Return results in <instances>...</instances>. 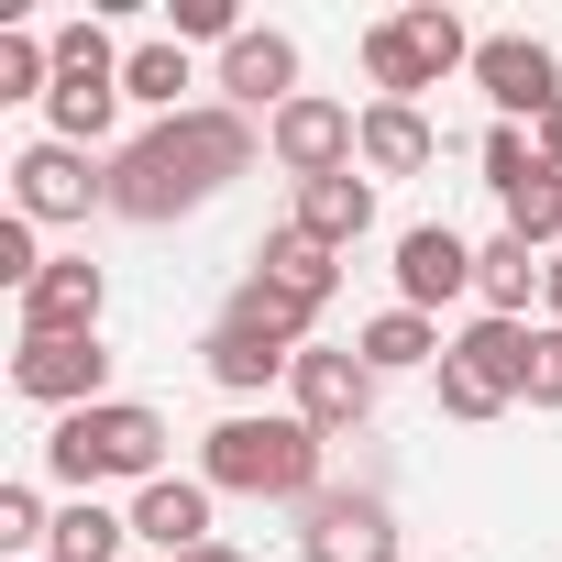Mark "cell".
Listing matches in <instances>:
<instances>
[{
    "mask_svg": "<svg viewBox=\"0 0 562 562\" xmlns=\"http://www.w3.org/2000/svg\"><path fill=\"white\" fill-rule=\"evenodd\" d=\"M0 551H23V562L56 551V507H45V485H0Z\"/></svg>",
    "mask_w": 562,
    "mask_h": 562,
    "instance_id": "cell-27",
    "label": "cell"
},
{
    "mask_svg": "<svg viewBox=\"0 0 562 562\" xmlns=\"http://www.w3.org/2000/svg\"><path fill=\"white\" fill-rule=\"evenodd\" d=\"M199 364H210L221 397H265V386H288V375H299V342H276V331H254V321H210Z\"/></svg>",
    "mask_w": 562,
    "mask_h": 562,
    "instance_id": "cell-16",
    "label": "cell"
},
{
    "mask_svg": "<svg viewBox=\"0 0 562 562\" xmlns=\"http://www.w3.org/2000/svg\"><path fill=\"white\" fill-rule=\"evenodd\" d=\"M529 342H540V321H463V331H452V353H463L485 386H507V397H529Z\"/></svg>",
    "mask_w": 562,
    "mask_h": 562,
    "instance_id": "cell-22",
    "label": "cell"
},
{
    "mask_svg": "<svg viewBox=\"0 0 562 562\" xmlns=\"http://www.w3.org/2000/svg\"><path fill=\"white\" fill-rule=\"evenodd\" d=\"M221 321H254V331H276V342H299V353H310V331H321L310 310H288V299H276V288H254V276H243V288H232V310H221Z\"/></svg>",
    "mask_w": 562,
    "mask_h": 562,
    "instance_id": "cell-28",
    "label": "cell"
},
{
    "mask_svg": "<svg viewBox=\"0 0 562 562\" xmlns=\"http://www.w3.org/2000/svg\"><path fill=\"white\" fill-rule=\"evenodd\" d=\"M353 353H364L375 375H430L452 342H441V321H430V310H375V321L353 331Z\"/></svg>",
    "mask_w": 562,
    "mask_h": 562,
    "instance_id": "cell-20",
    "label": "cell"
},
{
    "mask_svg": "<svg viewBox=\"0 0 562 562\" xmlns=\"http://www.w3.org/2000/svg\"><path fill=\"white\" fill-rule=\"evenodd\" d=\"M45 89H56V34L0 23V100H45Z\"/></svg>",
    "mask_w": 562,
    "mask_h": 562,
    "instance_id": "cell-26",
    "label": "cell"
},
{
    "mask_svg": "<svg viewBox=\"0 0 562 562\" xmlns=\"http://www.w3.org/2000/svg\"><path fill=\"white\" fill-rule=\"evenodd\" d=\"M299 551H310V562H408V551H397V507H386L375 485H321V496L299 507Z\"/></svg>",
    "mask_w": 562,
    "mask_h": 562,
    "instance_id": "cell-7",
    "label": "cell"
},
{
    "mask_svg": "<svg viewBox=\"0 0 562 562\" xmlns=\"http://www.w3.org/2000/svg\"><path fill=\"white\" fill-rule=\"evenodd\" d=\"M177 89H188V45H177V34H155V45H133V56H122V100H144L155 122H177V111H188Z\"/></svg>",
    "mask_w": 562,
    "mask_h": 562,
    "instance_id": "cell-24",
    "label": "cell"
},
{
    "mask_svg": "<svg viewBox=\"0 0 562 562\" xmlns=\"http://www.w3.org/2000/svg\"><path fill=\"white\" fill-rule=\"evenodd\" d=\"M45 474L67 485V496H100V485H155L166 474V419L144 408V397H100V408H78V419H56L45 430Z\"/></svg>",
    "mask_w": 562,
    "mask_h": 562,
    "instance_id": "cell-3",
    "label": "cell"
},
{
    "mask_svg": "<svg viewBox=\"0 0 562 562\" xmlns=\"http://www.w3.org/2000/svg\"><path fill=\"white\" fill-rule=\"evenodd\" d=\"M540 321H551V331H562V254H551V265H540Z\"/></svg>",
    "mask_w": 562,
    "mask_h": 562,
    "instance_id": "cell-34",
    "label": "cell"
},
{
    "mask_svg": "<svg viewBox=\"0 0 562 562\" xmlns=\"http://www.w3.org/2000/svg\"><path fill=\"white\" fill-rule=\"evenodd\" d=\"M254 288H276V299H288V310H331L342 299V254L331 243H310V232H288V221H276L265 243H254Z\"/></svg>",
    "mask_w": 562,
    "mask_h": 562,
    "instance_id": "cell-14",
    "label": "cell"
},
{
    "mask_svg": "<svg viewBox=\"0 0 562 562\" xmlns=\"http://www.w3.org/2000/svg\"><path fill=\"white\" fill-rule=\"evenodd\" d=\"M122 540H133V507L67 496V507H56V551H45V562H122Z\"/></svg>",
    "mask_w": 562,
    "mask_h": 562,
    "instance_id": "cell-23",
    "label": "cell"
},
{
    "mask_svg": "<svg viewBox=\"0 0 562 562\" xmlns=\"http://www.w3.org/2000/svg\"><path fill=\"white\" fill-rule=\"evenodd\" d=\"M474 299V243L452 221H408L397 232V310H452Z\"/></svg>",
    "mask_w": 562,
    "mask_h": 562,
    "instance_id": "cell-13",
    "label": "cell"
},
{
    "mask_svg": "<svg viewBox=\"0 0 562 562\" xmlns=\"http://www.w3.org/2000/svg\"><path fill=\"white\" fill-rule=\"evenodd\" d=\"M12 210H23L34 232L89 221V210H111V166H89L78 144H23V155H12Z\"/></svg>",
    "mask_w": 562,
    "mask_h": 562,
    "instance_id": "cell-9",
    "label": "cell"
},
{
    "mask_svg": "<svg viewBox=\"0 0 562 562\" xmlns=\"http://www.w3.org/2000/svg\"><path fill=\"white\" fill-rule=\"evenodd\" d=\"M100 310H111V276H100L89 254H56L34 288L12 299V321H23V331H100Z\"/></svg>",
    "mask_w": 562,
    "mask_h": 562,
    "instance_id": "cell-15",
    "label": "cell"
},
{
    "mask_svg": "<svg viewBox=\"0 0 562 562\" xmlns=\"http://www.w3.org/2000/svg\"><path fill=\"white\" fill-rule=\"evenodd\" d=\"M529 155H540V166H551V177H562V100H551V111H540V122H529Z\"/></svg>",
    "mask_w": 562,
    "mask_h": 562,
    "instance_id": "cell-33",
    "label": "cell"
},
{
    "mask_svg": "<svg viewBox=\"0 0 562 562\" xmlns=\"http://www.w3.org/2000/svg\"><path fill=\"white\" fill-rule=\"evenodd\" d=\"M254 155H265V133H254L232 100H188L177 122H144V133L111 155V221L166 232V221L210 210L232 177H254Z\"/></svg>",
    "mask_w": 562,
    "mask_h": 562,
    "instance_id": "cell-1",
    "label": "cell"
},
{
    "mask_svg": "<svg viewBox=\"0 0 562 562\" xmlns=\"http://www.w3.org/2000/svg\"><path fill=\"white\" fill-rule=\"evenodd\" d=\"M474 89L496 100V122L529 133V122L562 100V56H551L540 34H485V45H474Z\"/></svg>",
    "mask_w": 562,
    "mask_h": 562,
    "instance_id": "cell-11",
    "label": "cell"
},
{
    "mask_svg": "<svg viewBox=\"0 0 562 562\" xmlns=\"http://www.w3.org/2000/svg\"><path fill=\"white\" fill-rule=\"evenodd\" d=\"M122 56H133V45H111L89 12H78V23H56L45 144H78V155H100V144H111V122H122Z\"/></svg>",
    "mask_w": 562,
    "mask_h": 562,
    "instance_id": "cell-4",
    "label": "cell"
},
{
    "mask_svg": "<svg viewBox=\"0 0 562 562\" xmlns=\"http://www.w3.org/2000/svg\"><path fill=\"white\" fill-rule=\"evenodd\" d=\"M45 265H56V254H34V221H23V210H0V288L23 299L34 276H45Z\"/></svg>",
    "mask_w": 562,
    "mask_h": 562,
    "instance_id": "cell-30",
    "label": "cell"
},
{
    "mask_svg": "<svg viewBox=\"0 0 562 562\" xmlns=\"http://www.w3.org/2000/svg\"><path fill=\"white\" fill-rule=\"evenodd\" d=\"M288 232H310V243L353 254V243L375 232V177H364V166H342V177H310V188H288Z\"/></svg>",
    "mask_w": 562,
    "mask_h": 562,
    "instance_id": "cell-17",
    "label": "cell"
},
{
    "mask_svg": "<svg viewBox=\"0 0 562 562\" xmlns=\"http://www.w3.org/2000/svg\"><path fill=\"white\" fill-rule=\"evenodd\" d=\"M529 177H540V155H529V133H518V122H496V133H485V188L507 199V188H529Z\"/></svg>",
    "mask_w": 562,
    "mask_h": 562,
    "instance_id": "cell-31",
    "label": "cell"
},
{
    "mask_svg": "<svg viewBox=\"0 0 562 562\" xmlns=\"http://www.w3.org/2000/svg\"><path fill=\"white\" fill-rule=\"evenodd\" d=\"M529 408H562V331L540 321V342H529Z\"/></svg>",
    "mask_w": 562,
    "mask_h": 562,
    "instance_id": "cell-32",
    "label": "cell"
},
{
    "mask_svg": "<svg viewBox=\"0 0 562 562\" xmlns=\"http://www.w3.org/2000/svg\"><path fill=\"white\" fill-rule=\"evenodd\" d=\"M430 397H441V419H463V430H485V419H507V408H518V397H507V386H485L463 353H441V364H430Z\"/></svg>",
    "mask_w": 562,
    "mask_h": 562,
    "instance_id": "cell-25",
    "label": "cell"
},
{
    "mask_svg": "<svg viewBox=\"0 0 562 562\" xmlns=\"http://www.w3.org/2000/svg\"><path fill=\"white\" fill-rule=\"evenodd\" d=\"M221 100L243 122H276L299 100V34H276V23H243V45H221Z\"/></svg>",
    "mask_w": 562,
    "mask_h": 562,
    "instance_id": "cell-12",
    "label": "cell"
},
{
    "mask_svg": "<svg viewBox=\"0 0 562 562\" xmlns=\"http://www.w3.org/2000/svg\"><path fill=\"white\" fill-rule=\"evenodd\" d=\"M188 562H243V551H232V540H199V551H188Z\"/></svg>",
    "mask_w": 562,
    "mask_h": 562,
    "instance_id": "cell-35",
    "label": "cell"
},
{
    "mask_svg": "<svg viewBox=\"0 0 562 562\" xmlns=\"http://www.w3.org/2000/svg\"><path fill=\"white\" fill-rule=\"evenodd\" d=\"M321 430L288 408V419H276V408H232L210 441H199V485L210 496H254V507H310L321 496Z\"/></svg>",
    "mask_w": 562,
    "mask_h": 562,
    "instance_id": "cell-2",
    "label": "cell"
},
{
    "mask_svg": "<svg viewBox=\"0 0 562 562\" xmlns=\"http://www.w3.org/2000/svg\"><path fill=\"white\" fill-rule=\"evenodd\" d=\"M540 265H551V254H529L518 232L474 243V299H485V321H529V299H540Z\"/></svg>",
    "mask_w": 562,
    "mask_h": 562,
    "instance_id": "cell-21",
    "label": "cell"
},
{
    "mask_svg": "<svg viewBox=\"0 0 562 562\" xmlns=\"http://www.w3.org/2000/svg\"><path fill=\"white\" fill-rule=\"evenodd\" d=\"M474 45L485 34H463L452 12H386V23H364V78H375V100H408L419 111V89L474 78Z\"/></svg>",
    "mask_w": 562,
    "mask_h": 562,
    "instance_id": "cell-5",
    "label": "cell"
},
{
    "mask_svg": "<svg viewBox=\"0 0 562 562\" xmlns=\"http://www.w3.org/2000/svg\"><path fill=\"white\" fill-rule=\"evenodd\" d=\"M430 155H441L430 111H408V100H364V133H353V166H364V177H419Z\"/></svg>",
    "mask_w": 562,
    "mask_h": 562,
    "instance_id": "cell-19",
    "label": "cell"
},
{
    "mask_svg": "<svg viewBox=\"0 0 562 562\" xmlns=\"http://www.w3.org/2000/svg\"><path fill=\"white\" fill-rule=\"evenodd\" d=\"M12 386H23L34 408L78 419V408L111 397V342H100V331H23V342H12Z\"/></svg>",
    "mask_w": 562,
    "mask_h": 562,
    "instance_id": "cell-6",
    "label": "cell"
},
{
    "mask_svg": "<svg viewBox=\"0 0 562 562\" xmlns=\"http://www.w3.org/2000/svg\"><path fill=\"white\" fill-rule=\"evenodd\" d=\"M166 34H177V45H243V12H232V0H177Z\"/></svg>",
    "mask_w": 562,
    "mask_h": 562,
    "instance_id": "cell-29",
    "label": "cell"
},
{
    "mask_svg": "<svg viewBox=\"0 0 562 562\" xmlns=\"http://www.w3.org/2000/svg\"><path fill=\"white\" fill-rule=\"evenodd\" d=\"M353 133H364V111H353V100H331V89H299L288 111L265 122V155L288 166V188H310V177H342V166H353Z\"/></svg>",
    "mask_w": 562,
    "mask_h": 562,
    "instance_id": "cell-8",
    "label": "cell"
},
{
    "mask_svg": "<svg viewBox=\"0 0 562 562\" xmlns=\"http://www.w3.org/2000/svg\"><path fill=\"white\" fill-rule=\"evenodd\" d=\"M375 386H386V375H375L353 342H310L299 375H288V397H299V419H310L321 441H353V430L375 419Z\"/></svg>",
    "mask_w": 562,
    "mask_h": 562,
    "instance_id": "cell-10",
    "label": "cell"
},
{
    "mask_svg": "<svg viewBox=\"0 0 562 562\" xmlns=\"http://www.w3.org/2000/svg\"><path fill=\"white\" fill-rule=\"evenodd\" d=\"M133 540H155L166 562H188L199 540H221V529H210V485H199V474H155V485L133 496Z\"/></svg>",
    "mask_w": 562,
    "mask_h": 562,
    "instance_id": "cell-18",
    "label": "cell"
}]
</instances>
